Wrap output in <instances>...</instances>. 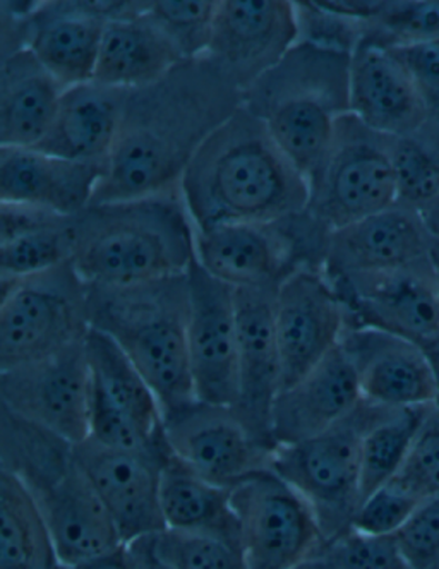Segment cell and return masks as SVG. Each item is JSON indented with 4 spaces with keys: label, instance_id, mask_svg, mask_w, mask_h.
<instances>
[{
    "label": "cell",
    "instance_id": "cell-1",
    "mask_svg": "<svg viewBox=\"0 0 439 569\" xmlns=\"http://www.w3.org/2000/svg\"><path fill=\"white\" fill-rule=\"evenodd\" d=\"M242 91L208 56L129 90L121 131L91 204L173 194L199 148L241 109Z\"/></svg>",
    "mask_w": 439,
    "mask_h": 569
},
{
    "label": "cell",
    "instance_id": "cell-2",
    "mask_svg": "<svg viewBox=\"0 0 439 569\" xmlns=\"http://www.w3.org/2000/svg\"><path fill=\"white\" fill-rule=\"evenodd\" d=\"M179 191L196 230L286 220L309 202L308 177L245 106L199 148Z\"/></svg>",
    "mask_w": 439,
    "mask_h": 569
},
{
    "label": "cell",
    "instance_id": "cell-3",
    "mask_svg": "<svg viewBox=\"0 0 439 569\" xmlns=\"http://www.w3.org/2000/svg\"><path fill=\"white\" fill-rule=\"evenodd\" d=\"M194 240L181 192L102 202L76 214L72 262L88 284L128 287L186 273Z\"/></svg>",
    "mask_w": 439,
    "mask_h": 569
},
{
    "label": "cell",
    "instance_id": "cell-4",
    "mask_svg": "<svg viewBox=\"0 0 439 569\" xmlns=\"http://www.w3.org/2000/svg\"><path fill=\"white\" fill-rule=\"evenodd\" d=\"M0 469L18 477L42 511L62 565L121 546V533L98 498L74 445L0 407Z\"/></svg>",
    "mask_w": 439,
    "mask_h": 569
},
{
    "label": "cell",
    "instance_id": "cell-5",
    "mask_svg": "<svg viewBox=\"0 0 439 569\" xmlns=\"http://www.w3.org/2000/svg\"><path fill=\"white\" fill-rule=\"evenodd\" d=\"M88 318L93 330L112 338L134 363L163 413L196 400L189 362L188 271L128 287L88 284Z\"/></svg>",
    "mask_w": 439,
    "mask_h": 569
},
{
    "label": "cell",
    "instance_id": "cell-6",
    "mask_svg": "<svg viewBox=\"0 0 439 569\" xmlns=\"http://www.w3.org/2000/svg\"><path fill=\"white\" fill-rule=\"evenodd\" d=\"M350 53L297 42L242 93V106L306 177L327 151L338 119L350 113Z\"/></svg>",
    "mask_w": 439,
    "mask_h": 569
},
{
    "label": "cell",
    "instance_id": "cell-7",
    "mask_svg": "<svg viewBox=\"0 0 439 569\" xmlns=\"http://www.w3.org/2000/svg\"><path fill=\"white\" fill-rule=\"evenodd\" d=\"M387 409L362 400L323 435L273 451L271 470L308 502L327 542L352 530L362 502V438Z\"/></svg>",
    "mask_w": 439,
    "mask_h": 569
},
{
    "label": "cell",
    "instance_id": "cell-8",
    "mask_svg": "<svg viewBox=\"0 0 439 569\" xmlns=\"http://www.w3.org/2000/svg\"><path fill=\"white\" fill-rule=\"evenodd\" d=\"M393 141L352 112L340 117L327 151L308 176L306 213L333 232L397 204Z\"/></svg>",
    "mask_w": 439,
    "mask_h": 569
},
{
    "label": "cell",
    "instance_id": "cell-9",
    "mask_svg": "<svg viewBox=\"0 0 439 569\" xmlns=\"http://www.w3.org/2000/svg\"><path fill=\"white\" fill-rule=\"evenodd\" d=\"M0 371L87 340L88 284L72 259L31 277L0 278Z\"/></svg>",
    "mask_w": 439,
    "mask_h": 569
},
{
    "label": "cell",
    "instance_id": "cell-10",
    "mask_svg": "<svg viewBox=\"0 0 439 569\" xmlns=\"http://www.w3.org/2000/svg\"><path fill=\"white\" fill-rule=\"evenodd\" d=\"M328 236L306 211L271 223H227L196 230V259L232 289H278L297 268L323 270Z\"/></svg>",
    "mask_w": 439,
    "mask_h": 569
},
{
    "label": "cell",
    "instance_id": "cell-11",
    "mask_svg": "<svg viewBox=\"0 0 439 569\" xmlns=\"http://www.w3.org/2000/svg\"><path fill=\"white\" fill-rule=\"evenodd\" d=\"M84 347L90 369V438L122 450L170 453L162 405L134 363L112 338L93 328Z\"/></svg>",
    "mask_w": 439,
    "mask_h": 569
},
{
    "label": "cell",
    "instance_id": "cell-12",
    "mask_svg": "<svg viewBox=\"0 0 439 569\" xmlns=\"http://www.w3.org/2000/svg\"><path fill=\"white\" fill-rule=\"evenodd\" d=\"M248 569H296L327 543L308 502L273 470L232 489Z\"/></svg>",
    "mask_w": 439,
    "mask_h": 569
},
{
    "label": "cell",
    "instance_id": "cell-13",
    "mask_svg": "<svg viewBox=\"0 0 439 569\" xmlns=\"http://www.w3.org/2000/svg\"><path fill=\"white\" fill-rule=\"evenodd\" d=\"M0 407L72 445L90 438V369L84 341L0 371Z\"/></svg>",
    "mask_w": 439,
    "mask_h": 569
},
{
    "label": "cell",
    "instance_id": "cell-14",
    "mask_svg": "<svg viewBox=\"0 0 439 569\" xmlns=\"http://www.w3.org/2000/svg\"><path fill=\"white\" fill-rule=\"evenodd\" d=\"M163 432L173 457L230 491L271 470L275 450L249 431L232 407L192 400L163 413Z\"/></svg>",
    "mask_w": 439,
    "mask_h": 569
},
{
    "label": "cell",
    "instance_id": "cell-15",
    "mask_svg": "<svg viewBox=\"0 0 439 569\" xmlns=\"http://www.w3.org/2000/svg\"><path fill=\"white\" fill-rule=\"evenodd\" d=\"M282 390L301 381L342 341L347 312L321 268L293 270L275 296Z\"/></svg>",
    "mask_w": 439,
    "mask_h": 569
},
{
    "label": "cell",
    "instance_id": "cell-16",
    "mask_svg": "<svg viewBox=\"0 0 439 569\" xmlns=\"http://www.w3.org/2000/svg\"><path fill=\"white\" fill-rule=\"evenodd\" d=\"M189 284V362L196 400L233 407L239 395L236 289L192 259Z\"/></svg>",
    "mask_w": 439,
    "mask_h": 569
},
{
    "label": "cell",
    "instance_id": "cell-17",
    "mask_svg": "<svg viewBox=\"0 0 439 569\" xmlns=\"http://www.w3.org/2000/svg\"><path fill=\"white\" fill-rule=\"evenodd\" d=\"M347 327H369L421 345L439 338V283L431 259L393 271L330 280Z\"/></svg>",
    "mask_w": 439,
    "mask_h": 569
},
{
    "label": "cell",
    "instance_id": "cell-18",
    "mask_svg": "<svg viewBox=\"0 0 439 569\" xmlns=\"http://www.w3.org/2000/svg\"><path fill=\"white\" fill-rule=\"evenodd\" d=\"M299 42L296 2L218 0L207 56L245 93Z\"/></svg>",
    "mask_w": 439,
    "mask_h": 569
},
{
    "label": "cell",
    "instance_id": "cell-19",
    "mask_svg": "<svg viewBox=\"0 0 439 569\" xmlns=\"http://www.w3.org/2000/svg\"><path fill=\"white\" fill-rule=\"evenodd\" d=\"M74 455L121 533L122 542L163 532L160 476L170 453H144L84 439Z\"/></svg>",
    "mask_w": 439,
    "mask_h": 569
},
{
    "label": "cell",
    "instance_id": "cell-20",
    "mask_svg": "<svg viewBox=\"0 0 439 569\" xmlns=\"http://www.w3.org/2000/svg\"><path fill=\"white\" fill-rule=\"evenodd\" d=\"M148 2H40L28 23V49L68 88L93 81L107 23L138 14Z\"/></svg>",
    "mask_w": 439,
    "mask_h": 569
},
{
    "label": "cell",
    "instance_id": "cell-21",
    "mask_svg": "<svg viewBox=\"0 0 439 569\" xmlns=\"http://www.w3.org/2000/svg\"><path fill=\"white\" fill-rule=\"evenodd\" d=\"M431 243L422 214L397 202L330 232L323 271L328 280L393 273L429 259Z\"/></svg>",
    "mask_w": 439,
    "mask_h": 569
},
{
    "label": "cell",
    "instance_id": "cell-22",
    "mask_svg": "<svg viewBox=\"0 0 439 569\" xmlns=\"http://www.w3.org/2000/svg\"><path fill=\"white\" fill-rule=\"evenodd\" d=\"M277 290H236L239 395L232 409L271 450H277L271 438V410L282 391V360L275 328Z\"/></svg>",
    "mask_w": 439,
    "mask_h": 569
},
{
    "label": "cell",
    "instance_id": "cell-23",
    "mask_svg": "<svg viewBox=\"0 0 439 569\" xmlns=\"http://www.w3.org/2000/svg\"><path fill=\"white\" fill-rule=\"evenodd\" d=\"M340 345L352 360L365 400L390 409L438 400L431 363L413 341L378 328L347 327Z\"/></svg>",
    "mask_w": 439,
    "mask_h": 569
},
{
    "label": "cell",
    "instance_id": "cell-24",
    "mask_svg": "<svg viewBox=\"0 0 439 569\" xmlns=\"http://www.w3.org/2000/svg\"><path fill=\"white\" fill-rule=\"evenodd\" d=\"M350 112L368 128L409 138L429 119L428 106L406 66L388 47L362 38L350 62Z\"/></svg>",
    "mask_w": 439,
    "mask_h": 569
},
{
    "label": "cell",
    "instance_id": "cell-25",
    "mask_svg": "<svg viewBox=\"0 0 439 569\" xmlns=\"http://www.w3.org/2000/svg\"><path fill=\"white\" fill-rule=\"evenodd\" d=\"M362 400L352 360L338 345L301 381L278 393L271 410L275 446L296 445L323 435Z\"/></svg>",
    "mask_w": 439,
    "mask_h": 569
},
{
    "label": "cell",
    "instance_id": "cell-26",
    "mask_svg": "<svg viewBox=\"0 0 439 569\" xmlns=\"http://www.w3.org/2000/svg\"><path fill=\"white\" fill-rule=\"evenodd\" d=\"M106 170V166L66 160L34 148L0 147V202L76 217L90 207Z\"/></svg>",
    "mask_w": 439,
    "mask_h": 569
},
{
    "label": "cell",
    "instance_id": "cell-27",
    "mask_svg": "<svg viewBox=\"0 0 439 569\" xmlns=\"http://www.w3.org/2000/svg\"><path fill=\"white\" fill-rule=\"evenodd\" d=\"M128 94L129 90L98 81L68 88L49 131L34 150L107 167L121 131Z\"/></svg>",
    "mask_w": 439,
    "mask_h": 569
},
{
    "label": "cell",
    "instance_id": "cell-28",
    "mask_svg": "<svg viewBox=\"0 0 439 569\" xmlns=\"http://www.w3.org/2000/svg\"><path fill=\"white\" fill-rule=\"evenodd\" d=\"M62 87L30 49L0 60V147L34 148L56 117Z\"/></svg>",
    "mask_w": 439,
    "mask_h": 569
},
{
    "label": "cell",
    "instance_id": "cell-29",
    "mask_svg": "<svg viewBox=\"0 0 439 569\" xmlns=\"http://www.w3.org/2000/svg\"><path fill=\"white\" fill-rule=\"evenodd\" d=\"M182 60L162 28L154 23L147 6L138 14L112 19L107 23L93 81L122 90H136L163 78Z\"/></svg>",
    "mask_w": 439,
    "mask_h": 569
},
{
    "label": "cell",
    "instance_id": "cell-30",
    "mask_svg": "<svg viewBox=\"0 0 439 569\" xmlns=\"http://www.w3.org/2000/svg\"><path fill=\"white\" fill-rule=\"evenodd\" d=\"M160 508L170 530L210 533L241 543L232 491L203 479L172 453L160 476Z\"/></svg>",
    "mask_w": 439,
    "mask_h": 569
},
{
    "label": "cell",
    "instance_id": "cell-31",
    "mask_svg": "<svg viewBox=\"0 0 439 569\" xmlns=\"http://www.w3.org/2000/svg\"><path fill=\"white\" fill-rule=\"evenodd\" d=\"M52 533L27 487L0 469V569H61Z\"/></svg>",
    "mask_w": 439,
    "mask_h": 569
},
{
    "label": "cell",
    "instance_id": "cell-32",
    "mask_svg": "<svg viewBox=\"0 0 439 569\" xmlns=\"http://www.w3.org/2000/svg\"><path fill=\"white\" fill-rule=\"evenodd\" d=\"M429 407L387 409L366 431L361 448L362 501L402 469Z\"/></svg>",
    "mask_w": 439,
    "mask_h": 569
},
{
    "label": "cell",
    "instance_id": "cell-33",
    "mask_svg": "<svg viewBox=\"0 0 439 569\" xmlns=\"http://www.w3.org/2000/svg\"><path fill=\"white\" fill-rule=\"evenodd\" d=\"M393 166L398 202L422 211L439 196V122L428 124L409 138H395Z\"/></svg>",
    "mask_w": 439,
    "mask_h": 569
},
{
    "label": "cell",
    "instance_id": "cell-34",
    "mask_svg": "<svg viewBox=\"0 0 439 569\" xmlns=\"http://www.w3.org/2000/svg\"><path fill=\"white\" fill-rule=\"evenodd\" d=\"M74 218L0 242V278H27L52 270L74 254Z\"/></svg>",
    "mask_w": 439,
    "mask_h": 569
},
{
    "label": "cell",
    "instance_id": "cell-35",
    "mask_svg": "<svg viewBox=\"0 0 439 569\" xmlns=\"http://www.w3.org/2000/svg\"><path fill=\"white\" fill-rule=\"evenodd\" d=\"M217 9L218 0H158L148 4L154 23L184 60L207 56Z\"/></svg>",
    "mask_w": 439,
    "mask_h": 569
},
{
    "label": "cell",
    "instance_id": "cell-36",
    "mask_svg": "<svg viewBox=\"0 0 439 569\" xmlns=\"http://www.w3.org/2000/svg\"><path fill=\"white\" fill-rule=\"evenodd\" d=\"M296 569H410L393 536L349 530L325 543Z\"/></svg>",
    "mask_w": 439,
    "mask_h": 569
},
{
    "label": "cell",
    "instance_id": "cell-37",
    "mask_svg": "<svg viewBox=\"0 0 439 569\" xmlns=\"http://www.w3.org/2000/svg\"><path fill=\"white\" fill-rule=\"evenodd\" d=\"M365 38L385 47L439 40V0L383 2L378 14L366 21Z\"/></svg>",
    "mask_w": 439,
    "mask_h": 569
},
{
    "label": "cell",
    "instance_id": "cell-38",
    "mask_svg": "<svg viewBox=\"0 0 439 569\" xmlns=\"http://www.w3.org/2000/svg\"><path fill=\"white\" fill-rule=\"evenodd\" d=\"M154 547L176 569H248L241 543L210 533L166 528L154 533Z\"/></svg>",
    "mask_w": 439,
    "mask_h": 569
},
{
    "label": "cell",
    "instance_id": "cell-39",
    "mask_svg": "<svg viewBox=\"0 0 439 569\" xmlns=\"http://www.w3.org/2000/svg\"><path fill=\"white\" fill-rule=\"evenodd\" d=\"M419 501L439 499V407L426 412L402 469L390 480Z\"/></svg>",
    "mask_w": 439,
    "mask_h": 569
},
{
    "label": "cell",
    "instance_id": "cell-40",
    "mask_svg": "<svg viewBox=\"0 0 439 569\" xmlns=\"http://www.w3.org/2000/svg\"><path fill=\"white\" fill-rule=\"evenodd\" d=\"M299 42L315 43L325 49L352 56L365 38L362 19L340 14L323 2H296Z\"/></svg>",
    "mask_w": 439,
    "mask_h": 569
},
{
    "label": "cell",
    "instance_id": "cell-41",
    "mask_svg": "<svg viewBox=\"0 0 439 569\" xmlns=\"http://www.w3.org/2000/svg\"><path fill=\"white\" fill-rule=\"evenodd\" d=\"M421 502L425 501L388 482L362 501L352 528L369 536H395Z\"/></svg>",
    "mask_w": 439,
    "mask_h": 569
},
{
    "label": "cell",
    "instance_id": "cell-42",
    "mask_svg": "<svg viewBox=\"0 0 439 569\" xmlns=\"http://www.w3.org/2000/svg\"><path fill=\"white\" fill-rule=\"evenodd\" d=\"M393 537L410 569H439V499L417 506Z\"/></svg>",
    "mask_w": 439,
    "mask_h": 569
},
{
    "label": "cell",
    "instance_id": "cell-43",
    "mask_svg": "<svg viewBox=\"0 0 439 569\" xmlns=\"http://www.w3.org/2000/svg\"><path fill=\"white\" fill-rule=\"evenodd\" d=\"M416 81L432 119L439 122V40L388 47Z\"/></svg>",
    "mask_w": 439,
    "mask_h": 569
},
{
    "label": "cell",
    "instance_id": "cell-44",
    "mask_svg": "<svg viewBox=\"0 0 439 569\" xmlns=\"http://www.w3.org/2000/svg\"><path fill=\"white\" fill-rule=\"evenodd\" d=\"M66 218L69 217L47 208L18 204V202H0V242L59 226Z\"/></svg>",
    "mask_w": 439,
    "mask_h": 569
},
{
    "label": "cell",
    "instance_id": "cell-45",
    "mask_svg": "<svg viewBox=\"0 0 439 569\" xmlns=\"http://www.w3.org/2000/svg\"><path fill=\"white\" fill-rule=\"evenodd\" d=\"M126 546H128L134 569H176L158 555L157 547H154V533L138 537L131 542H126Z\"/></svg>",
    "mask_w": 439,
    "mask_h": 569
},
{
    "label": "cell",
    "instance_id": "cell-46",
    "mask_svg": "<svg viewBox=\"0 0 439 569\" xmlns=\"http://www.w3.org/2000/svg\"><path fill=\"white\" fill-rule=\"evenodd\" d=\"M61 569H134L132 568L131 556H129L128 546L121 543L112 551L103 555L93 556V558L83 559V561L62 565Z\"/></svg>",
    "mask_w": 439,
    "mask_h": 569
},
{
    "label": "cell",
    "instance_id": "cell-47",
    "mask_svg": "<svg viewBox=\"0 0 439 569\" xmlns=\"http://www.w3.org/2000/svg\"><path fill=\"white\" fill-rule=\"evenodd\" d=\"M425 350L426 357H428L429 363H431L432 375H435L436 386H438V400L439 401V338L436 340L426 341V343L419 345Z\"/></svg>",
    "mask_w": 439,
    "mask_h": 569
},
{
    "label": "cell",
    "instance_id": "cell-48",
    "mask_svg": "<svg viewBox=\"0 0 439 569\" xmlns=\"http://www.w3.org/2000/svg\"><path fill=\"white\" fill-rule=\"evenodd\" d=\"M425 218L426 226H428L429 232L439 240V196L425 208V210L419 211Z\"/></svg>",
    "mask_w": 439,
    "mask_h": 569
},
{
    "label": "cell",
    "instance_id": "cell-49",
    "mask_svg": "<svg viewBox=\"0 0 439 569\" xmlns=\"http://www.w3.org/2000/svg\"><path fill=\"white\" fill-rule=\"evenodd\" d=\"M429 259H431L432 270H435L436 278L439 283V240L432 236L431 252H429Z\"/></svg>",
    "mask_w": 439,
    "mask_h": 569
},
{
    "label": "cell",
    "instance_id": "cell-50",
    "mask_svg": "<svg viewBox=\"0 0 439 569\" xmlns=\"http://www.w3.org/2000/svg\"><path fill=\"white\" fill-rule=\"evenodd\" d=\"M436 405H438V407H439V401H438V403H436Z\"/></svg>",
    "mask_w": 439,
    "mask_h": 569
}]
</instances>
